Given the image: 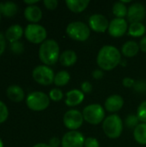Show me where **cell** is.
<instances>
[{
    "instance_id": "obj_1",
    "label": "cell",
    "mask_w": 146,
    "mask_h": 147,
    "mask_svg": "<svg viewBox=\"0 0 146 147\" xmlns=\"http://www.w3.org/2000/svg\"><path fill=\"white\" fill-rule=\"evenodd\" d=\"M96 61L101 69L104 71H111L120 63L121 54L115 47L106 45L100 49Z\"/></svg>"
},
{
    "instance_id": "obj_2",
    "label": "cell",
    "mask_w": 146,
    "mask_h": 147,
    "mask_svg": "<svg viewBox=\"0 0 146 147\" xmlns=\"http://www.w3.org/2000/svg\"><path fill=\"white\" fill-rule=\"evenodd\" d=\"M59 47L56 40L49 39L41 43L39 49V57L45 65H54L59 59Z\"/></svg>"
},
{
    "instance_id": "obj_3",
    "label": "cell",
    "mask_w": 146,
    "mask_h": 147,
    "mask_svg": "<svg viewBox=\"0 0 146 147\" xmlns=\"http://www.w3.org/2000/svg\"><path fill=\"white\" fill-rule=\"evenodd\" d=\"M104 134L110 139H117L120 136L123 130V122L117 115H111L106 117L102 123Z\"/></svg>"
},
{
    "instance_id": "obj_4",
    "label": "cell",
    "mask_w": 146,
    "mask_h": 147,
    "mask_svg": "<svg viewBox=\"0 0 146 147\" xmlns=\"http://www.w3.org/2000/svg\"><path fill=\"white\" fill-rule=\"evenodd\" d=\"M66 34L71 39L77 41H84L90 35L89 27L82 22H72L66 27Z\"/></svg>"
},
{
    "instance_id": "obj_5",
    "label": "cell",
    "mask_w": 146,
    "mask_h": 147,
    "mask_svg": "<svg viewBox=\"0 0 146 147\" xmlns=\"http://www.w3.org/2000/svg\"><path fill=\"white\" fill-rule=\"evenodd\" d=\"M83 116L84 121L92 125L100 124L104 121L105 111L102 105L94 103L86 106L83 111Z\"/></svg>"
},
{
    "instance_id": "obj_6",
    "label": "cell",
    "mask_w": 146,
    "mask_h": 147,
    "mask_svg": "<svg viewBox=\"0 0 146 147\" xmlns=\"http://www.w3.org/2000/svg\"><path fill=\"white\" fill-rule=\"evenodd\" d=\"M26 102L30 109L34 111H42L49 106L50 100L46 94L40 91H35L28 96Z\"/></svg>"
},
{
    "instance_id": "obj_7",
    "label": "cell",
    "mask_w": 146,
    "mask_h": 147,
    "mask_svg": "<svg viewBox=\"0 0 146 147\" xmlns=\"http://www.w3.org/2000/svg\"><path fill=\"white\" fill-rule=\"evenodd\" d=\"M25 36L27 40L32 43H42L46 40V30L43 26L40 24L31 23L28 24L25 28Z\"/></svg>"
},
{
    "instance_id": "obj_8",
    "label": "cell",
    "mask_w": 146,
    "mask_h": 147,
    "mask_svg": "<svg viewBox=\"0 0 146 147\" xmlns=\"http://www.w3.org/2000/svg\"><path fill=\"white\" fill-rule=\"evenodd\" d=\"M34 79L40 84L50 85L54 81V72L47 65H38L33 71Z\"/></svg>"
},
{
    "instance_id": "obj_9",
    "label": "cell",
    "mask_w": 146,
    "mask_h": 147,
    "mask_svg": "<svg viewBox=\"0 0 146 147\" xmlns=\"http://www.w3.org/2000/svg\"><path fill=\"white\" fill-rule=\"evenodd\" d=\"M83 120L84 119L83 116V113H81L77 109L68 110L65 114L63 118L65 126L71 131H75L78 129L83 125Z\"/></svg>"
},
{
    "instance_id": "obj_10",
    "label": "cell",
    "mask_w": 146,
    "mask_h": 147,
    "mask_svg": "<svg viewBox=\"0 0 146 147\" xmlns=\"http://www.w3.org/2000/svg\"><path fill=\"white\" fill-rule=\"evenodd\" d=\"M84 136L77 131H70L66 133L61 140L62 147H83Z\"/></svg>"
},
{
    "instance_id": "obj_11",
    "label": "cell",
    "mask_w": 146,
    "mask_h": 147,
    "mask_svg": "<svg viewBox=\"0 0 146 147\" xmlns=\"http://www.w3.org/2000/svg\"><path fill=\"white\" fill-rule=\"evenodd\" d=\"M89 28L97 33H103L108 29L109 22L108 19L102 14H94L89 19Z\"/></svg>"
},
{
    "instance_id": "obj_12",
    "label": "cell",
    "mask_w": 146,
    "mask_h": 147,
    "mask_svg": "<svg viewBox=\"0 0 146 147\" xmlns=\"http://www.w3.org/2000/svg\"><path fill=\"white\" fill-rule=\"evenodd\" d=\"M128 28L127 22L124 18H114L108 26V33L113 37H121Z\"/></svg>"
},
{
    "instance_id": "obj_13",
    "label": "cell",
    "mask_w": 146,
    "mask_h": 147,
    "mask_svg": "<svg viewBox=\"0 0 146 147\" xmlns=\"http://www.w3.org/2000/svg\"><path fill=\"white\" fill-rule=\"evenodd\" d=\"M127 19L131 23L141 22V21L145 17V8L140 3H133L127 11Z\"/></svg>"
},
{
    "instance_id": "obj_14",
    "label": "cell",
    "mask_w": 146,
    "mask_h": 147,
    "mask_svg": "<svg viewBox=\"0 0 146 147\" xmlns=\"http://www.w3.org/2000/svg\"><path fill=\"white\" fill-rule=\"evenodd\" d=\"M123 105H124V99L120 95H112L108 96L104 103L106 110L113 113L120 110Z\"/></svg>"
},
{
    "instance_id": "obj_15",
    "label": "cell",
    "mask_w": 146,
    "mask_h": 147,
    "mask_svg": "<svg viewBox=\"0 0 146 147\" xmlns=\"http://www.w3.org/2000/svg\"><path fill=\"white\" fill-rule=\"evenodd\" d=\"M84 100V94L79 90H71L66 93L65 104L69 107L79 105Z\"/></svg>"
},
{
    "instance_id": "obj_16",
    "label": "cell",
    "mask_w": 146,
    "mask_h": 147,
    "mask_svg": "<svg viewBox=\"0 0 146 147\" xmlns=\"http://www.w3.org/2000/svg\"><path fill=\"white\" fill-rule=\"evenodd\" d=\"M25 18L31 22H37L42 17V11L37 5H28L24 10Z\"/></svg>"
},
{
    "instance_id": "obj_17",
    "label": "cell",
    "mask_w": 146,
    "mask_h": 147,
    "mask_svg": "<svg viewBox=\"0 0 146 147\" xmlns=\"http://www.w3.org/2000/svg\"><path fill=\"white\" fill-rule=\"evenodd\" d=\"M23 34V29L22 28L18 25V24H15L10 26L5 33V37L6 39L10 41L11 43L17 41Z\"/></svg>"
},
{
    "instance_id": "obj_18",
    "label": "cell",
    "mask_w": 146,
    "mask_h": 147,
    "mask_svg": "<svg viewBox=\"0 0 146 147\" xmlns=\"http://www.w3.org/2000/svg\"><path fill=\"white\" fill-rule=\"evenodd\" d=\"M139 49H140L139 45L136 41L128 40L122 46L121 52H122V54L124 56L128 57V58H132V57H134L138 54Z\"/></svg>"
},
{
    "instance_id": "obj_19",
    "label": "cell",
    "mask_w": 146,
    "mask_h": 147,
    "mask_svg": "<svg viewBox=\"0 0 146 147\" xmlns=\"http://www.w3.org/2000/svg\"><path fill=\"white\" fill-rule=\"evenodd\" d=\"M7 96L9 100L18 102L23 100L24 98V91L18 85H10L7 89Z\"/></svg>"
},
{
    "instance_id": "obj_20",
    "label": "cell",
    "mask_w": 146,
    "mask_h": 147,
    "mask_svg": "<svg viewBox=\"0 0 146 147\" xmlns=\"http://www.w3.org/2000/svg\"><path fill=\"white\" fill-rule=\"evenodd\" d=\"M77 59V53L72 50H66L63 52L59 56V62L64 66H71L73 65Z\"/></svg>"
},
{
    "instance_id": "obj_21",
    "label": "cell",
    "mask_w": 146,
    "mask_h": 147,
    "mask_svg": "<svg viewBox=\"0 0 146 147\" xmlns=\"http://www.w3.org/2000/svg\"><path fill=\"white\" fill-rule=\"evenodd\" d=\"M68 9L75 13L83 12L89 5V0H66L65 2Z\"/></svg>"
},
{
    "instance_id": "obj_22",
    "label": "cell",
    "mask_w": 146,
    "mask_h": 147,
    "mask_svg": "<svg viewBox=\"0 0 146 147\" xmlns=\"http://www.w3.org/2000/svg\"><path fill=\"white\" fill-rule=\"evenodd\" d=\"M133 136L139 144L146 145V123H140L134 128Z\"/></svg>"
},
{
    "instance_id": "obj_23",
    "label": "cell",
    "mask_w": 146,
    "mask_h": 147,
    "mask_svg": "<svg viewBox=\"0 0 146 147\" xmlns=\"http://www.w3.org/2000/svg\"><path fill=\"white\" fill-rule=\"evenodd\" d=\"M17 12V5L13 2L0 3V14L5 16H13Z\"/></svg>"
},
{
    "instance_id": "obj_24",
    "label": "cell",
    "mask_w": 146,
    "mask_h": 147,
    "mask_svg": "<svg viewBox=\"0 0 146 147\" xmlns=\"http://www.w3.org/2000/svg\"><path fill=\"white\" fill-rule=\"evenodd\" d=\"M146 28L142 22H133L128 28V34L133 37H141L145 34Z\"/></svg>"
},
{
    "instance_id": "obj_25",
    "label": "cell",
    "mask_w": 146,
    "mask_h": 147,
    "mask_svg": "<svg viewBox=\"0 0 146 147\" xmlns=\"http://www.w3.org/2000/svg\"><path fill=\"white\" fill-rule=\"evenodd\" d=\"M127 8L124 3L121 1L116 2L113 6V13L116 16V18H124L127 16Z\"/></svg>"
},
{
    "instance_id": "obj_26",
    "label": "cell",
    "mask_w": 146,
    "mask_h": 147,
    "mask_svg": "<svg viewBox=\"0 0 146 147\" xmlns=\"http://www.w3.org/2000/svg\"><path fill=\"white\" fill-rule=\"evenodd\" d=\"M70 78L71 77L68 71H60L55 75L53 82L57 86H64L68 84V82L70 81Z\"/></svg>"
},
{
    "instance_id": "obj_27",
    "label": "cell",
    "mask_w": 146,
    "mask_h": 147,
    "mask_svg": "<svg viewBox=\"0 0 146 147\" xmlns=\"http://www.w3.org/2000/svg\"><path fill=\"white\" fill-rule=\"evenodd\" d=\"M137 116L142 123H146V101L140 103L137 110Z\"/></svg>"
},
{
    "instance_id": "obj_28",
    "label": "cell",
    "mask_w": 146,
    "mask_h": 147,
    "mask_svg": "<svg viewBox=\"0 0 146 147\" xmlns=\"http://www.w3.org/2000/svg\"><path fill=\"white\" fill-rule=\"evenodd\" d=\"M64 96V94L61 90L59 89H52L49 92V98H51L54 102L60 101Z\"/></svg>"
},
{
    "instance_id": "obj_29",
    "label": "cell",
    "mask_w": 146,
    "mask_h": 147,
    "mask_svg": "<svg viewBox=\"0 0 146 147\" xmlns=\"http://www.w3.org/2000/svg\"><path fill=\"white\" fill-rule=\"evenodd\" d=\"M139 118L137 115H129L126 119V125L129 127V128H133V127H136L139 125Z\"/></svg>"
},
{
    "instance_id": "obj_30",
    "label": "cell",
    "mask_w": 146,
    "mask_h": 147,
    "mask_svg": "<svg viewBox=\"0 0 146 147\" xmlns=\"http://www.w3.org/2000/svg\"><path fill=\"white\" fill-rule=\"evenodd\" d=\"M8 115H9V112L6 105L0 101V123L5 121L6 119L8 118Z\"/></svg>"
},
{
    "instance_id": "obj_31",
    "label": "cell",
    "mask_w": 146,
    "mask_h": 147,
    "mask_svg": "<svg viewBox=\"0 0 146 147\" xmlns=\"http://www.w3.org/2000/svg\"><path fill=\"white\" fill-rule=\"evenodd\" d=\"M84 147H100L99 141L94 137H89L85 139Z\"/></svg>"
},
{
    "instance_id": "obj_32",
    "label": "cell",
    "mask_w": 146,
    "mask_h": 147,
    "mask_svg": "<svg viewBox=\"0 0 146 147\" xmlns=\"http://www.w3.org/2000/svg\"><path fill=\"white\" fill-rule=\"evenodd\" d=\"M11 50L15 53H20L23 51V45L19 42V41H15V42H13L11 44Z\"/></svg>"
},
{
    "instance_id": "obj_33",
    "label": "cell",
    "mask_w": 146,
    "mask_h": 147,
    "mask_svg": "<svg viewBox=\"0 0 146 147\" xmlns=\"http://www.w3.org/2000/svg\"><path fill=\"white\" fill-rule=\"evenodd\" d=\"M134 89H135L136 91L145 92V91H146V82H145V81H138V82H135Z\"/></svg>"
},
{
    "instance_id": "obj_34",
    "label": "cell",
    "mask_w": 146,
    "mask_h": 147,
    "mask_svg": "<svg viewBox=\"0 0 146 147\" xmlns=\"http://www.w3.org/2000/svg\"><path fill=\"white\" fill-rule=\"evenodd\" d=\"M44 4L48 9H54L58 6V1L57 0H44Z\"/></svg>"
},
{
    "instance_id": "obj_35",
    "label": "cell",
    "mask_w": 146,
    "mask_h": 147,
    "mask_svg": "<svg viewBox=\"0 0 146 147\" xmlns=\"http://www.w3.org/2000/svg\"><path fill=\"white\" fill-rule=\"evenodd\" d=\"M81 90L83 93H89L92 90V85L89 82L85 81L81 84Z\"/></svg>"
},
{
    "instance_id": "obj_36",
    "label": "cell",
    "mask_w": 146,
    "mask_h": 147,
    "mask_svg": "<svg viewBox=\"0 0 146 147\" xmlns=\"http://www.w3.org/2000/svg\"><path fill=\"white\" fill-rule=\"evenodd\" d=\"M122 84L125 87H127V88H130L132 86H134L135 84V81L134 79L131 78H125L122 81Z\"/></svg>"
},
{
    "instance_id": "obj_37",
    "label": "cell",
    "mask_w": 146,
    "mask_h": 147,
    "mask_svg": "<svg viewBox=\"0 0 146 147\" xmlns=\"http://www.w3.org/2000/svg\"><path fill=\"white\" fill-rule=\"evenodd\" d=\"M60 144H61V141L57 137H52L49 140V146L50 147H59Z\"/></svg>"
},
{
    "instance_id": "obj_38",
    "label": "cell",
    "mask_w": 146,
    "mask_h": 147,
    "mask_svg": "<svg viewBox=\"0 0 146 147\" xmlns=\"http://www.w3.org/2000/svg\"><path fill=\"white\" fill-rule=\"evenodd\" d=\"M5 46H6V43H5L4 35H3L2 33H0V55L4 52Z\"/></svg>"
},
{
    "instance_id": "obj_39",
    "label": "cell",
    "mask_w": 146,
    "mask_h": 147,
    "mask_svg": "<svg viewBox=\"0 0 146 147\" xmlns=\"http://www.w3.org/2000/svg\"><path fill=\"white\" fill-rule=\"evenodd\" d=\"M92 76L95 79H101L103 77V71L100 69H96L93 71Z\"/></svg>"
},
{
    "instance_id": "obj_40",
    "label": "cell",
    "mask_w": 146,
    "mask_h": 147,
    "mask_svg": "<svg viewBox=\"0 0 146 147\" xmlns=\"http://www.w3.org/2000/svg\"><path fill=\"white\" fill-rule=\"evenodd\" d=\"M139 48L143 52L146 53V35L143 36V38L141 39V40L139 42Z\"/></svg>"
},
{
    "instance_id": "obj_41",
    "label": "cell",
    "mask_w": 146,
    "mask_h": 147,
    "mask_svg": "<svg viewBox=\"0 0 146 147\" xmlns=\"http://www.w3.org/2000/svg\"><path fill=\"white\" fill-rule=\"evenodd\" d=\"M24 3H28V4H30V5H34V3H38V0H24Z\"/></svg>"
},
{
    "instance_id": "obj_42",
    "label": "cell",
    "mask_w": 146,
    "mask_h": 147,
    "mask_svg": "<svg viewBox=\"0 0 146 147\" xmlns=\"http://www.w3.org/2000/svg\"><path fill=\"white\" fill-rule=\"evenodd\" d=\"M33 147H50V146H49V145H46V144H44V143H39V144L34 145Z\"/></svg>"
},
{
    "instance_id": "obj_43",
    "label": "cell",
    "mask_w": 146,
    "mask_h": 147,
    "mask_svg": "<svg viewBox=\"0 0 146 147\" xmlns=\"http://www.w3.org/2000/svg\"><path fill=\"white\" fill-rule=\"evenodd\" d=\"M0 147H3V141L1 140V139H0Z\"/></svg>"
},
{
    "instance_id": "obj_44",
    "label": "cell",
    "mask_w": 146,
    "mask_h": 147,
    "mask_svg": "<svg viewBox=\"0 0 146 147\" xmlns=\"http://www.w3.org/2000/svg\"><path fill=\"white\" fill-rule=\"evenodd\" d=\"M0 15H1V14H0ZM0 17H1V16H0Z\"/></svg>"
}]
</instances>
